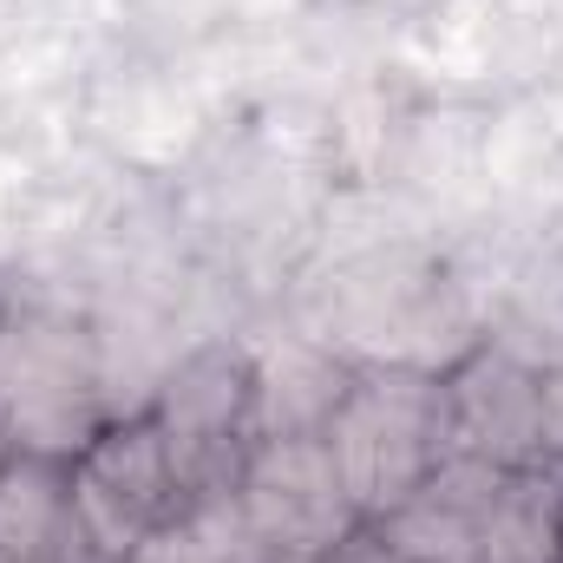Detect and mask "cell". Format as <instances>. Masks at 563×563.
I'll use <instances>...</instances> for the list:
<instances>
[{
	"label": "cell",
	"instance_id": "cell-11",
	"mask_svg": "<svg viewBox=\"0 0 563 563\" xmlns=\"http://www.w3.org/2000/svg\"><path fill=\"white\" fill-rule=\"evenodd\" d=\"M132 563H276V558L263 551L256 525L243 518L236 492L223 485V492H197V498H184L177 518L157 525L139 551H132Z\"/></svg>",
	"mask_w": 563,
	"mask_h": 563
},
{
	"label": "cell",
	"instance_id": "cell-12",
	"mask_svg": "<svg viewBox=\"0 0 563 563\" xmlns=\"http://www.w3.org/2000/svg\"><path fill=\"white\" fill-rule=\"evenodd\" d=\"M7 452H13V445H7V432H0V459H7Z\"/></svg>",
	"mask_w": 563,
	"mask_h": 563
},
{
	"label": "cell",
	"instance_id": "cell-9",
	"mask_svg": "<svg viewBox=\"0 0 563 563\" xmlns=\"http://www.w3.org/2000/svg\"><path fill=\"white\" fill-rule=\"evenodd\" d=\"M250 374H256V439H282L328 426L334 400L354 380V361L334 354V341H269L250 347Z\"/></svg>",
	"mask_w": 563,
	"mask_h": 563
},
{
	"label": "cell",
	"instance_id": "cell-1",
	"mask_svg": "<svg viewBox=\"0 0 563 563\" xmlns=\"http://www.w3.org/2000/svg\"><path fill=\"white\" fill-rule=\"evenodd\" d=\"M334 472L367 525H380L400 498H413L426 478L452 459V400L445 367L420 361H354L347 394L321 426Z\"/></svg>",
	"mask_w": 563,
	"mask_h": 563
},
{
	"label": "cell",
	"instance_id": "cell-3",
	"mask_svg": "<svg viewBox=\"0 0 563 563\" xmlns=\"http://www.w3.org/2000/svg\"><path fill=\"white\" fill-rule=\"evenodd\" d=\"M243 518L256 525L263 551L276 563H328L354 531H367L361 505L347 498L334 452L321 432H282L256 439L230 478Z\"/></svg>",
	"mask_w": 563,
	"mask_h": 563
},
{
	"label": "cell",
	"instance_id": "cell-7",
	"mask_svg": "<svg viewBox=\"0 0 563 563\" xmlns=\"http://www.w3.org/2000/svg\"><path fill=\"white\" fill-rule=\"evenodd\" d=\"M505 472H511V465L452 452L420 492L400 498L374 531H380L407 563H478L485 525H492L498 492H505Z\"/></svg>",
	"mask_w": 563,
	"mask_h": 563
},
{
	"label": "cell",
	"instance_id": "cell-10",
	"mask_svg": "<svg viewBox=\"0 0 563 563\" xmlns=\"http://www.w3.org/2000/svg\"><path fill=\"white\" fill-rule=\"evenodd\" d=\"M478 563H563V459L505 472Z\"/></svg>",
	"mask_w": 563,
	"mask_h": 563
},
{
	"label": "cell",
	"instance_id": "cell-8",
	"mask_svg": "<svg viewBox=\"0 0 563 563\" xmlns=\"http://www.w3.org/2000/svg\"><path fill=\"white\" fill-rule=\"evenodd\" d=\"M0 563H112L73 505L66 459L46 452L0 459Z\"/></svg>",
	"mask_w": 563,
	"mask_h": 563
},
{
	"label": "cell",
	"instance_id": "cell-6",
	"mask_svg": "<svg viewBox=\"0 0 563 563\" xmlns=\"http://www.w3.org/2000/svg\"><path fill=\"white\" fill-rule=\"evenodd\" d=\"M445 400H452V452L492 465L563 459L558 380L511 341H472L459 361H445Z\"/></svg>",
	"mask_w": 563,
	"mask_h": 563
},
{
	"label": "cell",
	"instance_id": "cell-5",
	"mask_svg": "<svg viewBox=\"0 0 563 563\" xmlns=\"http://www.w3.org/2000/svg\"><path fill=\"white\" fill-rule=\"evenodd\" d=\"M157 432L170 439V459L197 492H223L256 445V374L243 341H203L170 361L157 394L144 400Z\"/></svg>",
	"mask_w": 563,
	"mask_h": 563
},
{
	"label": "cell",
	"instance_id": "cell-4",
	"mask_svg": "<svg viewBox=\"0 0 563 563\" xmlns=\"http://www.w3.org/2000/svg\"><path fill=\"white\" fill-rule=\"evenodd\" d=\"M66 478H73V505H79L92 544L112 563H132V551L157 525H170L177 505L190 498V485L170 459V439L157 432L151 407L112 413L66 459Z\"/></svg>",
	"mask_w": 563,
	"mask_h": 563
},
{
	"label": "cell",
	"instance_id": "cell-2",
	"mask_svg": "<svg viewBox=\"0 0 563 563\" xmlns=\"http://www.w3.org/2000/svg\"><path fill=\"white\" fill-rule=\"evenodd\" d=\"M112 420L99 334L53 301L0 314V432L13 452L73 459Z\"/></svg>",
	"mask_w": 563,
	"mask_h": 563
}]
</instances>
